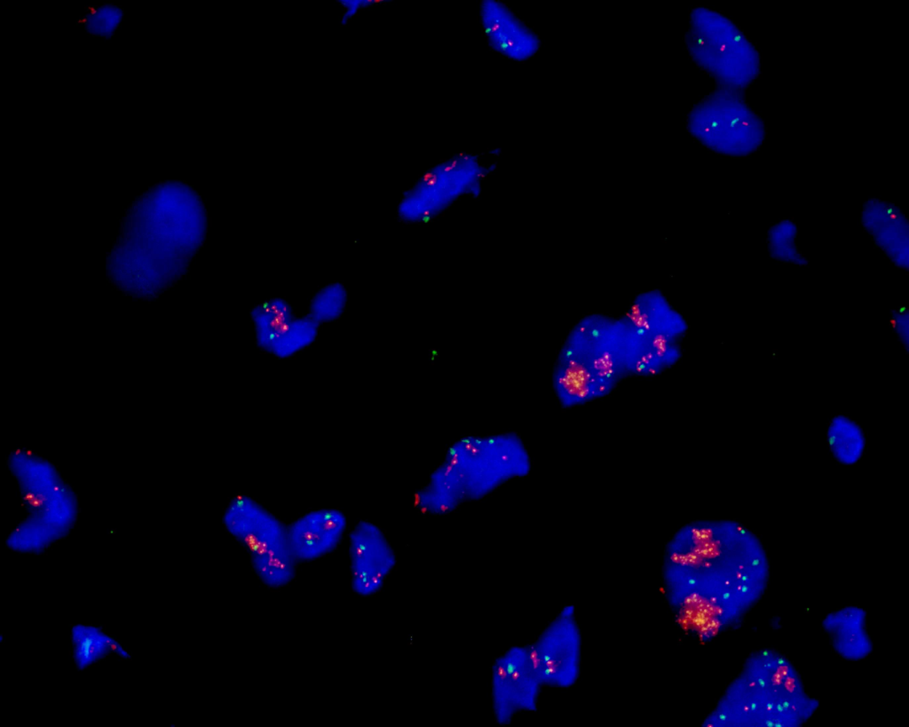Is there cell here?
<instances>
[{"mask_svg":"<svg viewBox=\"0 0 909 727\" xmlns=\"http://www.w3.org/2000/svg\"><path fill=\"white\" fill-rule=\"evenodd\" d=\"M416 491L420 506L432 516L447 515L525 477L530 458L515 432L462 437Z\"/></svg>","mask_w":909,"mask_h":727,"instance_id":"cell-1","label":"cell"},{"mask_svg":"<svg viewBox=\"0 0 909 727\" xmlns=\"http://www.w3.org/2000/svg\"><path fill=\"white\" fill-rule=\"evenodd\" d=\"M479 19L487 44L504 57L521 62L539 51V37L502 2L483 0Z\"/></svg>","mask_w":909,"mask_h":727,"instance_id":"cell-10","label":"cell"},{"mask_svg":"<svg viewBox=\"0 0 909 727\" xmlns=\"http://www.w3.org/2000/svg\"><path fill=\"white\" fill-rule=\"evenodd\" d=\"M252 320L260 348L279 358L290 357L310 345L317 335L312 318H295L290 305L270 300L253 310Z\"/></svg>","mask_w":909,"mask_h":727,"instance_id":"cell-8","label":"cell"},{"mask_svg":"<svg viewBox=\"0 0 909 727\" xmlns=\"http://www.w3.org/2000/svg\"><path fill=\"white\" fill-rule=\"evenodd\" d=\"M345 515L336 509L309 511L288 527L290 549L296 561H312L334 551L346 530Z\"/></svg>","mask_w":909,"mask_h":727,"instance_id":"cell-11","label":"cell"},{"mask_svg":"<svg viewBox=\"0 0 909 727\" xmlns=\"http://www.w3.org/2000/svg\"><path fill=\"white\" fill-rule=\"evenodd\" d=\"M537 660L533 650L513 646L500 654L492 666L490 694L494 718L508 725L521 712L534 707Z\"/></svg>","mask_w":909,"mask_h":727,"instance_id":"cell-6","label":"cell"},{"mask_svg":"<svg viewBox=\"0 0 909 727\" xmlns=\"http://www.w3.org/2000/svg\"><path fill=\"white\" fill-rule=\"evenodd\" d=\"M71 646L76 668L83 670L115 653L129 660L130 654L113 636L93 625H75L71 628Z\"/></svg>","mask_w":909,"mask_h":727,"instance_id":"cell-12","label":"cell"},{"mask_svg":"<svg viewBox=\"0 0 909 727\" xmlns=\"http://www.w3.org/2000/svg\"><path fill=\"white\" fill-rule=\"evenodd\" d=\"M889 325L897 341L907 352L909 350V316L907 309L904 306L893 309L889 314Z\"/></svg>","mask_w":909,"mask_h":727,"instance_id":"cell-17","label":"cell"},{"mask_svg":"<svg viewBox=\"0 0 909 727\" xmlns=\"http://www.w3.org/2000/svg\"><path fill=\"white\" fill-rule=\"evenodd\" d=\"M799 227L788 217L773 222L765 233L768 257L777 263L806 266L810 260L799 245Z\"/></svg>","mask_w":909,"mask_h":727,"instance_id":"cell-13","label":"cell"},{"mask_svg":"<svg viewBox=\"0 0 909 727\" xmlns=\"http://www.w3.org/2000/svg\"><path fill=\"white\" fill-rule=\"evenodd\" d=\"M859 225L877 249L896 268L909 269V222L896 204L879 198L866 201Z\"/></svg>","mask_w":909,"mask_h":727,"instance_id":"cell-9","label":"cell"},{"mask_svg":"<svg viewBox=\"0 0 909 727\" xmlns=\"http://www.w3.org/2000/svg\"><path fill=\"white\" fill-rule=\"evenodd\" d=\"M349 556L352 589L366 597L380 591L397 565L391 541L368 520H360L350 533Z\"/></svg>","mask_w":909,"mask_h":727,"instance_id":"cell-7","label":"cell"},{"mask_svg":"<svg viewBox=\"0 0 909 727\" xmlns=\"http://www.w3.org/2000/svg\"><path fill=\"white\" fill-rule=\"evenodd\" d=\"M687 47L697 64L720 86L742 91L760 72V56L726 16L704 7L692 11Z\"/></svg>","mask_w":909,"mask_h":727,"instance_id":"cell-2","label":"cell"},{"mask_svg":"<svg viewBox=\"0 0 909 727\" xmlns=\"http://www.w3.org/2000/svg\"><path fill=\"white\" fill-rule=\"evenodd\" d=\"M339 2L341 4H343L345 7H347V11L345 12V13H344L343 20H342V24H344V23L347 22V20L350 18H352L357 12L358 10H360V8L365 7V6H368V5H371V4H378V3H381L382 1H379V0H377V1L376 0H356V1L355 0H353V1L345 0V1H339Z\"/></svg>","mask_w":909,"mask_h":727,"instance_id":"cell-18","label":"cell"},{"mask_svg":"<svg viewBox=\"0 0 909 727\" xmlns=\"http://www.w3.org/2000/svg\"><path fill=\"white\" fill-rule=\"evenodd\" d=\"M123 17L122 8L112 4H106L91 8L83 17L81 22L85 30L91 34L107 37L116 30Z\"/></svg>","mask_w":909,"mask_h":727,"instance_id":"cell-16","label":"cell"},{"mask_svg":"<svg viewBox=\"0 0 909 727\" xmlns=\"http://www.w3.org/2000/svg\"><path fill=\"white\" fill-rule=\"evenodd\" d=\"M494 167L483 164L476 154H454L426 170L403 193L397 206L398 218L407 224L427 223L462 197H478Z\"/></svg>","mask_w":909,"mask_h":727,"instance_id":"cell-4","label":"cell"},{"mask_svg":"<svg viewBox=\"0 0 909 727\" xmlns=\"http://www.w3.org/2000/svg\"><path fill=\"white\" fill-rule=\"evenodd\" d=\"M833 456L843 465L857 463L866 448V437L861 427L844 415L832 418L826 431Z\"/></svg>","mask_w":909,"mask_h":727,"instance_id":"cell-14","label":"cell"},{"mask_svg":"<svg viewBox=\"0 0 909 727\" xmlns=\"http://www.w3.org/2000/svg\"><path fill=\"white\" fill-rule=\"evenodd\" d=\"M688 129L708 149L734 157L756 151L766 134L763 120L747 105L742 91L723 86L692 108Z\"/></svg>","mask_w":909,"mask_h":727,"instance_id":"cell-5","label":"cell"},{"mask_svg":"<svg viewBox=\"0 0 909 727\" xmlns=\"http://www.w3.org/2000/svg\"><path fill=\"white\" fill-rule=\"evenodd\" d=\"M346 300L345 288L339 283L330 284L320 289L312 300L310 318L317 323L336 320L343 313Z\"/></svg>","mask_w":909,"mask_h":727,"instance_id":"cell-15","label":"cell"},{"mask_svg":"<svg viewBox=\"0 0 909 727\" xmlns=\"http://www.w3.org/2000/svg\"><path fill=\"white\" fill-rule=\"evenodd\" d=\"M223 523L248 551L254 572L268 587L280 588L295 577L296 559L289 547L287 527L269 510L246 494L227 504Z\"/></svg>","mask_w":909,"mask_h":727,"instance_id":"cell-3","label":"cell"}]
</instances>
